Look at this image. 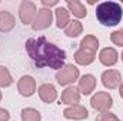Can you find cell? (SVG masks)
I'll return each instance as SVG.
<instances>
[{
  "label": "cell",
  "mask_w": 123,
  "mask_h": 121,
  "mask_svg": "<svg viewBox=\"0 0 123 121\" xmlns=\"http://www.w3.org/2000/svg\"><path fill=\"white\" fill-rule=\"evenodd\" d=\"M26 51L36 67H50V68H63L66 60V51L50 43L44 36L37 38H29L26 41Z\"/></svg>",
  "instance_id": "6da1fadb"
},
{
  "label": "cell",
  "mask_w": 123,
  "mask_h": 121,
  "mask_svg": "<svg viewBox=\"0 0 123 121\" xmlns=\"http://www.w3.org/2000/svg\"><path fill=\"white\" fill-rule=\"evenodd\" d=\"M123 16L122 6L115 1H103L96 7V17L103 26H116Z\"/></svg>",
  "instance_id": "7a4b0ae2"
},
{
  "label": "cell",
  "mask_w": 123,
  "mask_h": 121,
  "mask_svg": "<svg viewBox=\"0 0 123 121\" xmlns=\"http://www.w3.org/2000/svg\"><path fill=\"white\" fill-rule=\"evenodd\" d=\"M79 68L73 64H66L56 73V80L60 86H69L79 80Z\"/></svg>",
  "instance_id": "3957f363"
},
{
  "label": "cell",
  "mask_w": 123,
  "mask_h": 121,
  "mask_svg": "<svg viewBox=\"0 0 123 121\" xmlns=\"http://www.w3.org/2000/svg\"><path fill=\"white\" fill-rule=\"evenodd\" d=\"M53 22V11L50 9H40L37 13H36V17L31 23V27L33 30H44L47 27H50Z\"/></svg>",
  "instance_id": "277c9868"
},
{
  "label": "cell",
  "mask_w": 123,
  "mask_h": 121,
  "mask_svg": "<svg viewBox=\"0 0 123 121\" xmlns=\"http://www.w3.org/2000/svg\"><path fill=\"white\" fill-rule=\"evenodd\" d=\"M90 104L94 110L97 111H109L110 107L113 105V100L110 97V94L105 93V91H100V93H96L90 100Z\"/></svg>",
  "instance_id": "5b68a950"
},
{
  "label": "cell",
  "mask_w": 123,
  "mask_h": 121,
  "mask_svg": "<svg viewBox=\"0 0 123 121\" xmlns=\"http://www.w3.org/2000/svg\"><path fill=\"white\" fill-rule=\"evenodd\" d=\"M36 13H37V9L33 1H29V0L22 1V4L19 7V17L23 24H31L36 17Z\"/></svg>",
  "instance_id": "8992f818"
},
{
  "label": "cell",
  "mask_w": 123,
  "mask_h": 121,
  "mask_svg": "<svg viewBox=\"0 0 123 121\" xmlns=\"http://www.w3.org/2000/svg\"><path fill=\"white\" fill-rule=\"evenodd\" d=\"M120 81H122V76H120V71L117 70H106L105 73H102V83L109 90L117 88Z\"/></svg>",
  "instance_id": "52a82bcc"
},
{
  "label": "cell",
  "mask_w": 123,
  "mask_h": 121,
  "mask_svg": "<svg viewBox=\"0 0 123 121\" xmlns=\"http://www.w3.org/2000/svg\"><path fill=\"white\" fill-rule=\"evenodd\" d=\"M17 90L23 97H30L36 93V80L31 76H23L17 81Z\"/></svg>",
  "instance_id": "ba28073f"
},
{
  "label": "cell",
  "mask_w": 123,
  "mask_h": 121,
  "mask_svg": "<svg viewBox=\"0 0 123 121\" xmlns=\"http://www.w3.org/2000/svg\"><path fill=\"white\" fill-rule=\"evenodd\" d=\"M63 116L69 120H85L89 117V113L86 110V107L76 104V105H70L63 111Z\"/></svg>",
  "instance_id": "9c48e42d"
},
{
  "label": "cell",
  "mask_w": 123,
  "mask_h": 121,
  "mask_svg": "<svg viewBox=\"0 0 123 121\" xmlns=\"http://www.w3.org/2000/svg\"><path fill=\"white\" fill-rule=\"evenodd\" d=\"M80 101V91L79 88H76L74 86L67 87L66 90L62 93L60 103L62 104H67V105H76Z\"/></svg>",
  "instance_id": "30bf717a"
},
{
  "label": "cell",
  "mask_w": 123,
  "mask_h": 121,
  "mask_svg": "<svg viewBox=\"0 0 123 121\" xmlns=\"http://www.w3.org/2000/svg\"><path fill=\"white\" fill-rule=\"evenodd\" d=\"M117 51L113 49V47H106V49H103L102 51H100V54H99V60L100 63L103 64V66H107V67H110V66H115L116 63H117Z\"/></svg>",
  "instance_id": "8fae6325"
},
{
  "label": "cell",
  "mask_w": 123,
  "mask_h": 121,
  "mask_svg": "<svg viewBox=\"0 0 123 121\" xmlns=\"http://www.w3.org/2000/svg\"><path fill=\"white\" fill-rule=\"evenodd\" d=\"M39 97L42 98L43 103L50 104L57 98V91L55 88V86L52 84H42L39 87Z\"/></svg>",
  "instance_id": "7c38bea8"
},
{
  "label": "cell",
  "mask_w": 123,
  "mask_h": 121,
  "mask_svg": "<svg viewBox=\"0 0 123 121\" xmlns=\"http://www.w3.org/2000/svg\"><path fill=\"white\" fill-rule=\"evenodd\" d=\"M96 84H97V81H96L94 76H92V74H85L79 80V91L82 94H85V95H89L96 88Z\"/></svg>",
  "instance_id": "4fadbf2b"
},
{
  "label": "cell",
  "mask_w": 123,
  "mask_h": 121,
  "mask_svg": "<svg viewBox=\"0 0 123 121\" xmlns=\"http://www.w3.org/2000/svg\"><path fill=\"white\" fill-rule=\"evenodd\" d=\"M14 24H16V19L10 11H6V10L0 11V31L1 33L13 30Z\"/></svg>",
  "instance_id": "5bb4252c"
},
{
  "label": "cell",
  "mask_w": 123,
  "mask_h": 121,
  "mask_svg": "<svg viewBox=\"0 0 123 121\" xmlns=\"http://www.w3.org/2000/svg\"><path fill=\"white\" fill-rule=\"evenodd\" d=\"M96 53L90 51V50H85V49H79L74 53V61L80 66H89L94 61Z\"/></svg>",
  "instance_id": "9a60e30c"
},
{
  "label": "cell",
  "mask_w": 123,
  "mask_h": 121,
  "mask_svg": "<svg viewBox=\"0 0 123 121\" xmlns=\"http://www.w3.org/2000/svg\"><path fill=\"white\" fill-rule=\"evenodd\" d=\"M66 4H67V7H69V11L73 13V16H76V17H79V19L86 17L87 11H86V7H85V4H83L82 1H79V0H67Z\"/></svg>",
  "instance_id": "2e32d148"
},
{
  "label": "cell",
  "mask_w": 123,
  "mask_h": 121,
  "mask_svg": "<svg viewBox=\"0 0 123 121\" xmlns=\"http://www.w3.org/2000/svg\"><path fill=\"white\" fill-rule=\"evenodd\" d=\"M56 13V26L59 29H66L70 23V16H69V10L64 7H57L55 10Z\"/></svg>",
  "instance_id": "e0dca14e"
},
{
  "label": "cell",
  "mask_w": 123,
  "mask_h": 121,
  "mask_svg": "<svg viewBox=\"0 0 123 121\" xmlns=\"http://www.w3.org/2000/svg\"><path fill=\"white\" fill-rule=\"evenodd\" d=\"M80 49H85V50H90V51H97V49H99V40L92 36V34H89V36H85L83 38H82V41H80Z\"/></svg>",
  "instance_id": "ac0fdd59"
},
{
  "label": "cell",
  "mask_w": 123,
  "mask_h": 121,
  "mask_svg": "<svg viewBox=\"0 0 123 121\" xmlns=\"http://www.w3.org/2000/svg\"><path fill=\"white\" fill-rule=\"evenodd\" d=\"M82 31H83V26H82V23L77 22V20L70 22L69 26L64 29V33H66L67 37H77L79 34H82Z\"/></svg>",
  "instance_id": "d6986e66"
},
{
  "label": "cell",
  "mask_w": 123,
  "mask_h": 121,
  "mask_svg": "<svg viewBox=\"0 0 123 121\" xmlns=\"http://www.w3.org/2000/svg\"><path fill=\"white\" fill-rule=\"evenodd\" d=\"M22 120L23 121H40L42 116L36 108H23L22 110Z\"/></svg>",
  "instance_id": "ffe728a7"
},
{
  "label": "cell",
  "mask_w": 123,
  "mask_h": 121,
  "mask_svg": "<svg viewBox=\"0 0 123 121\" xmlns=\"http://www.w3.org/2000/svg\"><path fill=\"white\" fill-rule=\"evenodd\" d=\"M12 84H13V77L10 71L4 66H0V87H9Z\"/></svg>",
  "instance_id": "44dd1931"
},
{
  "label": "cell",
  "mask_w": 123,
  "mask_h": 121,
  "mask_svg": "<svg viewBox=\"0 0 123 121\" xmlns=\"http://www.w3.org/2000/svg\"><path fill=\"white\" fill-rule=\"evenodd\" d=\"M110 40L113 44L119 46V47H123V29H119V30L113 31L110 34Z\"/></svg>",
  "instance_id": "7402d4cb"
},
{
  "label": "cell",
  "mask_w": 123,
  "mask_h": 121,
  "mask_svg": "<svg viewBox=\"0 0 123 121\" xmlns=\"http://www.w3.org/2000/svg\"><path fill=\"white\" fill-rule=\"evenodd\" d=\"M115 118H117L113 113H110V111H103V113H100L99 116H97V118L96 121H113Z\"/></svg>",
  "instance_id": "603a6c76"
},
{
  "label": "cell",
  "mask_w": 123,
  "mask_h": 121,
  "mask_svg": "<svg viewBox=\"0 0 123 121\" xmlns=\"http://www.w3.org/2000/svg\"><path fill=\"white\" fill-rule=\"evenodd\" d=\"M9 118H10L9 111L4 108H0V121H9Z\"/></svg>",
  "instance_id": "cb8c5ba5"
},
{
  "label": "cell",
  "mask_w": 123,
  "mask_h": 121,
  "mask_svg": "<svg viewBox=\"0 0 123 121\" xmlns=\"http://www.w3.org/2000/svg\"><path fill=\"white\" fill-rule=\"evenodd\" d=\"M42 4H43V6H56V4H57V0H50V1H49V0H43Z\"/></svg>",
  "instance_id": "d4e9b609"
},
{
  "label": "cell",
  "mask_w": 123,
  "mask_h": 121,
  "mask_svg": "<svg viewBox=\"0 0 123 121\" xmlns=\"http://www.w3.org/2000/svg\"><path fill=\"white\" fill-rule=\"evenodd\" d=\"M119 93H120V97L123 98V84H120V88H119Z\"/></svg>",
  "instance_id": "484cf974"
},
{
  "label": "cell",
  "mask_w": 123,
  "mask_h": 121,
  "mask_svg": "<svg viewBox=\"0 0 123 121\" xmlns=\"http://www.w3.org/2000/svg\"><path fill=\"white\" fill-rule=\"evenodd\" d=\"M1 97H3V95H1V91H0V101H1Z\"/></svg>",
  "instance_id": "4316f807"
},
{
  "label": "cell",
  "mask_w": 123,
  "mask_h": 121,
  "mask_svg": "<svg viewBox=\"0 0 123 121\" xmlns=\"http://www.w3.org/2000/svg\"><path fill=\"white\" fill-rule=\"evenodd\" d=\"M113 121H119V118H115V120H113Z\"/></svg>",
  "instance_id": "83f0119b"
},
{
  "label": "cell",
  "mask_w": 123,
  "mask_h": 121,
  "mask_svg": "<svg viewBox=\"0 0 123 121\" xmlns=\"http://www.w3.org/2000/svg\"><path fill=\"white\" fill-rule=\"evenodd\" d=\"M122 61H123V53H122Z\"/></svg>",
  "instance_id": "f1b7e54d"
}]
</instances>
